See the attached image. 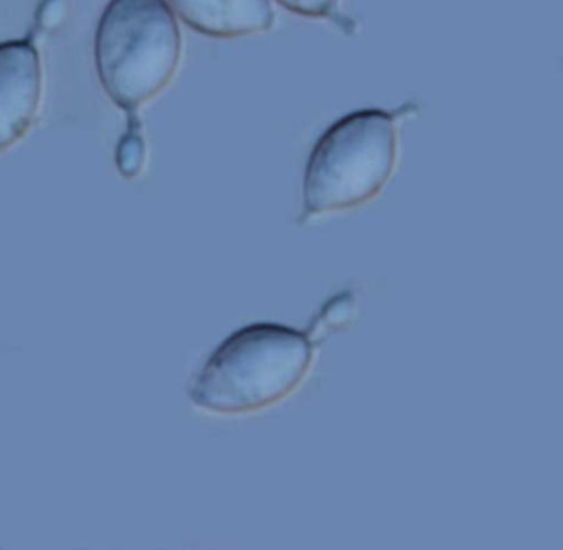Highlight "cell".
Returning a JSON list of instances; mask_svg holds the SVG:
<instances>
[{
    "label": "cell",
    "mask_w": 563,
    "mask_h": 550,
    "mask_svg": "<svg viewBox=\"0 0 563 550\" xmlns=\"http://www.w3.org/2000/svg\"><path fill=\"white\" fill-rule=\"evenodd\" d=\"M276 2L303 19L331 20V22L340 24L347 33L351 31V20L344 16L340 10L341 0H276Z\"/></svg>",
    "instance_id": "obj_7"
},
{
    "label": "cell",
    "mask_w": 563,
    "mask_h": 550,
    "mask_svg": "<svg viewBox=\"0 0 563 550\" xmlns=\"http://www.w3.org/2000/svg\"><path fill=\"white\" fill-rule=\"evenodd\" d=\"M173 13L196 33L217 40L257 36L275 24L269 0H167Z\"/></svg>",
    "instance_id": "obj_5"
},
{
    "label": "cell",
    "mask_w": 563,
    "mask_h": 550,
    "mask_svg": "<svg viewBox=\"0 0 563 550\" xmlns=\"http://www.w3.org/2000/svg\"><path fill=\"white\" fill-rule=\"evenodd\" d=\"M36 34L0 43V154L30 133L43 103V62Z\"/></svg>",
    "instance_id": "obj_4"
},
{
    "label": "cell",
    "mask_w": 563,
    "mask_h": 550,
    "mask_svg": "<svg viewBox=\"0 0 563 550\" xmlns=\"http://www.w3.org/2000/svg\"><path fill=\"white\" fill-rule=\"evenodd\" d=\"M147 161V143L143 123L137 113L128 116L126 131L120 138L115 151V164L120 175L134 179L143 173Z\"/></svg>",
    "instance_id": "obj_6"
},
{
    "label": "cell",
    "mask_w": 563,
    "mask_h": 550,
    "mask_svg": "<svg viewBox=\"0 0 563 550\" xmlns=\"http://www.w3.org/2000/svg\"><path fill=\"white\" fill-rule=\"evenodd\" d=\"M413 109L357 110L328 128L307 162L299 223L375 199L396 168L397 120Z\"/></svg>",
    "instance_id": "obj_2"
},
{
    "label": "cell",
    "mask_w": 563,
    "mask_h": 550,
    "mask_svg": "<svg viewBox=\"0 0 563 550\" xmlns=\"http://www.w3.org/2000/svg\"><path fill=\"white\" fill-rule=\"evenodd\" d=\"M181 55V31L167 0H110L96 31V70L126 116L170 85Z\"/></svg>",
    "instance_id": "obj_3"
},
{
    "label": "cell",
    "mask_w": 563,
    "mask_h": 550,
    "mask_svg": "<svg viewBox=\"0 0 563 550\" xmlns=\"http://www.w3.org/2000/svg\"><path fill=\"white\" fill-rule=\"evenodd\" d=\"M68 9H70V0H41L31 33L37 36L40 33L55 30L58 24L64 22Z\"/></svg>",
    "instance_id": "obj_9"
},
{
    "label": "cell",
    "mask_w": 563,
    "mask_h": 550,
    "mask_svg": "<svg viewBox=\"0 0 563 550\" xmlns=\"http://www.w3.org/2000/svg\"><path fill=\"white\" fill-rule=\"evenodd\" d=\"M312 334L254 323L228 336L192 380L189 400L210 417H247L285 403L312 372Z\"/></svg>",
    "instance_id": "obj_1"
},
{
    "label": "cell",
    "mask_w": 563,
    "mask_h": 550,
    "mask_svg": "<svg viewBox=\"0 0 563 550\" xmlns=\"http://www.w3.org/2000/svg\"><path fill=\"white\" fill-rule=\"evenodd\" d=\"M352 309H354V302H351V297L347 294L334 297L333 300L327 304L324 309H321L319 317L313 320L312 333L310 334L313 338L320 331L345 323L351 318Z\"/></svg>",
    "instance_id": "obj_8"
}]
</instances>
